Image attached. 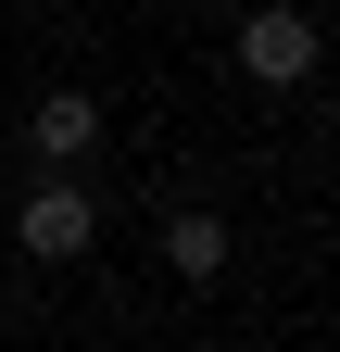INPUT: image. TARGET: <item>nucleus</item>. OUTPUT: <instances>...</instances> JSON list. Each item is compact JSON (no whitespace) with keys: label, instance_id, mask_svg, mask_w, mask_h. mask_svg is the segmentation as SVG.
Masks as SVG:
<instances>
[{"label":"nucleus","instance_id":"1","mask_svg":"<svg viewBox=\"0 0 340 352\" xmlns=\"http://www.w3.org/2000/svg\"><path fill=\"white\" fill-rule=\"evenodd\" d=\"M89 239H101L89 176H38V189H25V214H13V252H25V264H76Z\"/></svg>","mask_w":340,"mask_h":352},{"label":"nucleus","instance_id":"2","mask_svg":"<svg viewBox=\"0 0 340 352\" xmlns=\"http://www.w3.org/2000/svg\"><path fill=\"white\" fill-rule=\"evenodd\" d=\"M315 51H328V38H315V13H290V0L240 13V76H252V88H303Z\"/></svg>","mask_w":340,"mask_h":352},{"label":"nucleus","instance_id":"3","mask_svg":"<svg viewBox=\"0 0 340 352\" xmlns=\"http://www.w3.org/2000/svg\"><path fill=\"white\" fill-rule=\"evenodd\" d=\"M25 151L51 164V176H76V164L101 151V101H89V88H51V101L25 113Z\"/></svg>","mask_w":340,"mask_h":352},{"label":"nucleus","instance_id":"4","mask_svg":"<svg viewBox=\"0 0 340 352\" xmlns=\"http://www.w3.org/2000/svg\"><path fill=\"white\" fill-rule=\"evenodd\" d=\"M164 264H177L189 289H215L227 277V214L215 201H164Z\"/></svg>","mask_w":340,"mask_h":352}]
</instances>
